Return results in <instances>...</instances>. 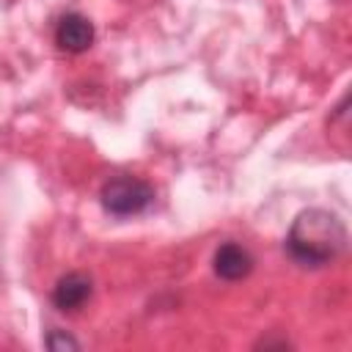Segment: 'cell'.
I'll use <instances>...</instances> for the list:
<instances>
[{
    "label": "cell",
    "instance_id": "obj_1",
    "mask_svg": "<svg viewBox=\"0 0 352 352\" xmlns=\"http://www.w3.org/2000/svg\"><path fill=\"white\" fill-rule=\"evenodd\" d=\"M346 248L344 223L324 209H305L294 217L286 250L300 267H324Z\"/></svg>",
    "mask_w": 352,
    "mask_h": 352
},
{
    "label": "cell",
    "instance_id": "obj_2",
    "mask_svg": "<svg viewBox=\"0 0 352 352\" xmlns=\"http://www.w3.org/2000/svg\"><path fill=\"white\" fill-rule=\"evenodd\" d=\"M154 201V187L138 176H113L102 184V206L116 217L140 214Z\"/></svg>",
    "mask_w": 352,
    "mask_h": 352
},
{
    "label": "cell",
    "instance_id": "obj_3",
    "mask_svg": "<svg viewBox=\"0 0 352 352\" xmlns=\"http://www.w3.org/2000/svg\"><path fill=\"white\" fill-rule=\"evenodd\" d=\"M55 44L66 52H85L94 44V25L88 16L69 11L55 25Z\"/></svg>",
    "mask_w": 352,
    "mask_h": 352
},
{
    "label": "cell",
    "instance_id": "obj_4",
    "mask_svg": "<svg viewBox=\"0 0 352 352\" xmlns=\"http://www.w3.org/2000/svg\"><path fill=\"white\" fill-rule=\"evenodd\" d=\"M91 278L88 275H82V272H69V275H63L58 283H55V289H52V302H55V308H60V311H77V308H82L85 302H88V297H91Z\"/></svg>",
    "mask_w": 352,
    "mask_h": 352
},
{
    "label": "cell",
    "instance_id": "obj_5",
    "mask_svg": "<svg viewBox=\"0 0 352 352\" xmlns=\"http://www.w3.org/2000/svg\"><path fill=\"white\" fill-rule=\"evenodd\" d=\"M212 264H214V272H217L223 280H239V278H245V275L253 270V256H250L242 245L226 242V245H220V248L214 250Z\"/></svg>",
    "mask_w": 352,
    "mask_h": 352
},
{
    "label": "cell",
    "instance_id": "obj_6",
    "mask_svg": "<svg viewBox=\"0 0 352 352\" xmlns=\"http://www.w3.org/2000/svg\"><path fill=\"white\" fill-rule=\"evenodd\" d=\"M47 346H50V349H77L80 341H74L72 336H63V333L52 330V333L47 336Z\"/></svg>",
    "mask_w": 352,
    "mask_h": 352
}]
</instances>
